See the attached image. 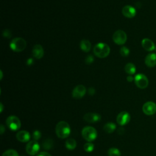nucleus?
<instances>
[{
  "mask_svg": "<svg viewBox=\"0 0 156 156\" xmlns=\"http://www.w3.org/2000/svg\"><path fill=\"white\" fill-rule=\"evenodd\" d=\"M71 132V129L68 123L66 121H61L58 122L55 126V133L60 138H67Z\"/></svg>",
  "mask_w": 156,
  "mask_h": 156,
  "instance_id": "1",
  "label": "nucleus"
},
{
  "mask_svg": "<svg viewBox=\"0 0 156 156\" xmlns=\"http://www.w3.org/2000/svg\"><path fill=\"white\" fill-rule=\"evenodd\" d=\"M110 49L108 44L104 43H99L93 48V52L96 56L99 58H105L110 54Z\"/></svg>",
  "mask_w": 156,
  "mask_h": 156,
  "instance_id": "2",
  "label": "nucleus"
},
{
  "mask_svg": "<svg viewBox=\"0 0 156 156\" xmlns=\"http://www.w3.org/2000/svg\"><path fill=\"white\" fill-rule=\"evenodd\" d=\"M26 46V41L21 37L13 38L10 43V48L15 52H21Z\"/></svg>",
  "mask_w": 156,
  "mask_h": 156,
  "instance_id": "3",
  "label": "nucleus"
},
{
  "mask_svg": "<svg viewBox=\"0 0 156 156\" xmlns=\"http://www.w3.org/2000/svg\"><path fill=\"white\" fill-rule=\"evenodd\" d=\"M97 135L96 130L91 126H85L82 130V135L83 138L89 142L94 140L97 137Z\"/></svg>",
  "mask_w": 156,
  "mask_h": 156,
  "instance_id": "4",
  "label": "nucleus"
},
{
  "mask_svg": "<svg viewBox=\"0 0 156 156\" xmlns=\"http://www.w3.org/2000/svg\"><path fill=\"white\" fill-rule=\"evenodd\" d=\"M6 124L8 127L12 130H18L21 127V121L20 119L14 115L9 116L6 119Z\"/></svg>",
  "mask_w": 156,
  "mask_h": 156,
  "instance_id": "5",
  "label": "nucleus"
},
{
  "mask_svg": "<svg viewBox=\"0 0 156 156\" xmlns=\"http://www.w3.org/2000/svg\"><path fill=\"white\" fill-rule=\"evenodd\" d=\"M112 38L116 44L122 45L124 44L127 40V35L124 31L118 30L114 32Z\"/></svg>",
  "mask_w": 156,
  "mask_h": 156,
  "instance_id": "6",
  "label": "nucleus"
},
{
  "mask_svg": "<svg viewBox=\"0 0 156 156\" xmlns=\"http://www.w3.org/2000/svg\"><path fill=\"white\" fill-rule=\"evenodd\" d=\"M134 81L136 87L141 89L146 88L149 84L147 77L143 74H136L134 77Z\"/></svg>",
  "mask_w": 156,
  "mask_h": 156,
  "instance_id": "7",
  "label": "nucleus"
},
{
  "mask_svg": "<svg viewBox=\"0 0 156 156\" xmlns=\"http://www.w3.org/2000/svg\"><path fill=\"white\" fill-rule=\"evenodd\" d=\"M39 150L40 145L35 140L29 141L26 146V151L27 153L31 156L36 155L38 152Z\"/></svg>",
  "mask_w": 156,
  "mask_h": 156,
  "instance_id": "8",
  "label": "nucleus"
},
{
  "mask_svg": "<svg viewBox=\"0 0 156 156\" xmlns=\"http://www.w3.org/2000/svg\"><path fill=\"white\" fill-rule=\"evenodd\" d=\"M142 110L146 115H152L156 112V104L152 101H148L143 105Z\"/></svg>",
  "mask_w": 156,
  "mask_h": 156,
  "instance_id": "9",
  "label": "nucleus"
},
{
  "mask_svg": "<svg viewBox=\"0 0 156 156\" xmlns=\"http://www.w3.org/2000/svg\"><path fill=\"white\" fill-rule=\"evenodd\" d=\"M130 120V116L127 112H120L116 117V122L120 126H124L129 123Z\"/></svg>",
  "mask_w": 156,
  "mask_h": 156,
  "instance_id": "10",
  "label": "nucleus"
},
{
  "mask_svg": "<svg viewBox=\"0 0 156 156\" xmlns=\"http://www.w3.org/2000/svg\"><path fill=\"white\" fill-rule=\"evenodd\" d=\"M86 93V88L83 85H77L73 90L72 96L74 99H81Z\"/></svg>",
  "mask_w": 156,
  "mask_h": 156,
  "instance_id": "11",
  "label": "nucleus"
},
{
  "mask_svg": "<svg viewBox=\"0 0 156 156\" xmlns=\"http://www.w3.org/2000/svg\"><path fill=\"white\" fill-rule=\"evenodd\" d=\"M101 115L96 113H87L83 117V120L89 123L97 122L101 120Z\"/></svg>",
  "mask_w": 156,
  "mask_h": 156,
  "instance_id": "12",
  "label": "nucleus"
},
{
  "mask_svg": "<svg viewBox=\"0 0 156 156\" xmlns=\"http://www.w3.org/2000/svg\"><path fill=\"white\" fill-rule=\"evenodd\" d=\"M136 10L135 9L129 5L124 6L122 9V13L125 17L132 18L134 17L136 15Z\"/></svg>",
  "mask_w": 156,
  "mask_h": 156,
  "instance_id": "13",
  "label": "nucleus"
},
{
  "mask_svg": "<svg viewBox=\"0 0 156 156\" xmlns=\"http://www.w3.org/2000/svg\"><path fill=\"white\" fill-rule=\"evenodd\" d=\"M16 137L19 141L22 143H26L29 141L30 138V135L26 130H21L16 133Z\"/></svg>",
  "mask_w": 156,
  "mask_h": 156,
  "instance_id": "14",
  "label": "nucleus"
},
{
  "mask_svg": "<svg viewBox=\"0 0 156 156\" xmlns=\"http://www.w3.org/2000/svg\"><path fill=\"white\" fill-rule=\"evenodd\" d=\"M32 54L33 56L37 59L42 58L44 55V49L43 47L40 44H35L32 49Z\"/></svg>",
  "mask_w": 156,
  "mask_h": 156,
  "instance_id": "15",
  "label": "nucleus"
},
{
  "mask_svg": "<svg viewBox=\"0 0 156 156\" xmlns=\"http://www.w3.org/2000/svg\"><path fill=\"white\" fill-rule=\"evenodd\" d=\"M141 45L143 48L147 51H152L154 49H155V46L154 42L151 40L147 38L142 40Z\"/></svg>",
  "mask_w": 156,
  "mask_h": 156,
  "instance_id": "16",
  "label": "nucleus"
},
{
  "mask_svg": "<svg viewBox=\"0 0 156 156\" xmlns=\"http://www.w3.org/2000/svg\"><path fill=\"white\" fill-rule=\"evenodd\" d=\"M145 63L148 67H154L156 65V54H147L145 58Z\"/></svg>",
  "mask_w": 156,
  "mask_h": 156,
  "instance_id": "17",
  "label": "nucleus"
},
{
  "mask_svg": "<svg viewBox=\"0 0 156 156\" xmlns=\"http://www.w3.org/2000/svg\"><path fill=\"white\" fill-rule=\"evenodd\" d=\"M80 49L84 52H88L91 48V43L88 40H82L80 43Z\"/></svg>",
  "mask_w": 156,
  "mask_h": 156,
  "instance_id": "18",
  "label": "nucleus"
},
{
  "mask_svg": "<svg viewBox=\"0 0 156 156\" xmlns=\"http://www.w3.org/2000/svg\"><path fill=\"white\" fill-rule=\"evenodd\" d=\"M116 126V124L113 122H108L105 124L103 127V129L105 132L107 133H111L115 131Z\"/></svg>",
  "mask_w": 156,
  "mask_h": 156,
  "instance_id": "19",
  "label": "nucleus"
},
{
  "mask_svg": "<svg viewBox=\"0 0 156 156\" xmlns=\"http://www.w3.org/2000/svg\"><path fill=\"white\" fill-rule=\"evenodd\" d=\"M124 70L126 73L129 75H132L136 72V67L134 64L132 63H128L124 67Z\"/></svg>",
  "mask_w": 156,
  "mask_h": 156,
  "instance_id": "20",
  "label": "nucleus"
},
{
  "mask_svg": "<svg viewBox=\"0 0 156 156\" xmlns=\"http://www.w3.org/2000/svg\"><path fill=\"white\" fill-rule=\"evenodd\" d=\"M77 145L76 141L73 138H69L65 142V146L68 150H73L76 148Z\"/></svg>",
  "mask_w": 156,
  "mask_h": 156,
  "instance_id": "21",
  "label": "nucleus"
},
{
  "mask_svg": "<svg viewBox=\"0 0 156 156\" xmlns=\"http://www.w3.org/2000/svg\"><path fill=\"white\" fill-rule=\"evenodd\" d=\"M108 156H121L120 151L115 147H112L108 151Z\"/></svg>",
  "mask_w": 156,
  "mask_h": 156,
  "instance_id": "22",
  "label": "nucleus"
},
{
  "mask_svg": "<svg viewBox=\"0 0 156 156\" xmlns=\"http://www.w3.org/2000/svg\"><path fill=\"white\" fill-rule=\"evenodd\" d=\"M94 144L91 142H88L85 143L83 146V149L87 152H91L94 150Z\"/></svg>",
  "mask_w": 156,
  "mask_h": 156,
  "instance_id": "23",
  "label": "nucleus"
},
{
  "mask_svg": "<svg viewBox=\"0 0 156 156\" xmlns=\"http://www.w3.org/2000/svg\"><path fill=\"white\" fill-rule=\"evenodd\" d=\"M2 156H19V155L16 151L14 149H8L2 154Z\"/></svg>",
  "mask_w": 156,
  "mask_h": 156,
  "instance_id": "24",
  "label": "nucleus"
},
{
  "mask_svg": "<svg viewBox=\"0 0 156 156\" xmlns=\"http://www.w3.org/2000/svg\"><path fill=\"white\" fill-rule=\"evenodd\" d=\"M43 147L46 150L50 149L52 147V140L50 139L45 140L44 142L43 143Z\"/></svg>",
  "mask_w": 156,
  "mask_h": 156,
  "instance_id": "25",
  "label": "nucleus"
},
{
  "mask_svg": "<svg viewBox=\"0 0 156 156\" xmlns=\"http://www.w3.org/2000/svg\"><path fill=\"white\" fill-rule=\"evenodd\" d=\"M129 49L126 47V46H122L120 48V54L122 56V57H127L128 56V55L129 54Z\"/></svg>",
  "mask_w": 156,
  "mask_h": 156,
  "instance_id": "26",
  "label": "nucleus"
},
{
  "mask_svg": "<svg viewBox=\"0 0 156 156\" xmlns=\"http://www.w3.org/2000/svg\"><path fill=\"white\" fill-rule=\"evenodd\" d=\"M41 134L39 130H35L32 133V138L35 141H37L38 140H39L41 138Z\"/></svg>",
  "mask_w": 156,
  "mask_h": 156,
  "instance_id": "27",
  "label": "nucleus"
},
{
  "mask_svg": "<svg viewBox=\"0 0 156 156\" xmlns=\"http://www.w3.org/2000/svg\"><path fill=\"white\" fill-rule=\"evenodd\" d=\"M93 60H94V58L93 57H92V55H90L88 56H87L85 58V62L87 64H90L92 62H93Z\"/></svg>",
  "mask_w": 156,
  "mask_h": 156,
  "instance_id": "28",
  "label": "nucleus"
},
{
  "mask_svg": "<svg viewBox=\"0 0 156 156\" xmlns=\"http://www.w3.org/2000/svg\"><path fill=\"white\" fill-rule=\"evenodd\" d=\"M3 36L4 37H10V36H11V34H10V32L9 31V30H5L4 32H3Z\"/></svg>",
  "mask_w": 156,
  "mask_h": 156,
  "instance_id": "29",
  "label": "nucleus"
},
{
  "mask_svg": "<svg viewBox=\"0 0 156 156\" xmlns=\"http://www.w3.org/2000/svg\"><path fill=\"white\" fill-rule=\"evenodd\" d=\"M37 156H51V155L47 152H41L39 153Z\"/></svg>",
  "mask_w": 156,
  "mask_h": 156,
  "instance_id": "30",
  "label": "nucleus"
},
{
  "mask_svg": "<svg viewBox=\"0 0 156 156\" xmlns=\"http://www.w3.org/2000/svg\"><path fill=\"white\" fill-rule=\"evenodd\" d=\"M88 93H89V94H90V95H93L94 94V93H95V90L93 88H92V87H91V88H89V90H88Z\"/></svg>",
  "mask_w": 156,
  "mask_h": 156,
  "instance_id": "31",
  "label": "nucleus"
},
{
  "mask_svg": "<svg viewBox=\"0 0 156 156\" xmlns=\"http://www.w3.org/2000/svg\"><path fill=\"white\" fill-rule=\"evenodd\" d=\"M133 80H134V78H133L131 75L128 76L127 77V80L128 82H132Z\"/></svg>",
  "mask_w": 156,
  "mask_h": 156,
  "instance_id": "32",
  "label": "nucleus"
},
{
  "mask_svg": "<svg viewBox=\"0 0 156 156\" xmlns=\"http://www.w3.org/2000/svg\"><path fill=\"white\" fill-rule=\"evenodd\" d=\"M0 131H1V134H2L5 132V128H4V126L2 124L1 125Z\"/></svg>",
  "mask_w": 156,
  "mask_h": 156,
  "instance_id": "33",
  "label": "nucleus"
},
{
  "mask_svg": "<svg viewBox=\"0 0 156 156\" xmlns=\"http://www.w3.org/2000/svg\"><path fill=\"white\" fill-rule=\"evenodd\" d=\"M32 63H33V60H32V58H29V59L27 60V64L28 65H30Z\"/></svg>",
  "mask_w": 156,
  "mask_h": 156,
  "instance_id": "34",
  "label": "nucleus"
},
{
  "mask_svg": "<svg viewBox=\"0 0 156 156\" xmlns=\"http://www.w3.org/2000/svg\"><path fill=\"white\" fill-rule=\"evenodd\" d=\"M2 109H3V105H2V103H1V112H2Z\"/></svg>",
  "mask_w": 156,
  "mask_h": 156,
  "instance_id": "35",
  "label": "nucleus"
},
{
  "mask_svg": "<svg viewBox=\"0 0 156 156\" xmlns=\"http://www.w3.org/2000/svg\"><path fill=\"white\" fill-rule=\"evenodd\" d=\"M155 51H156V46H155Z\"/></svg>",
  "mask_w": 156,
  "mask_h": 156,
  "instance_id": "36",
  "label": "nucleus"
}]
</instances>
